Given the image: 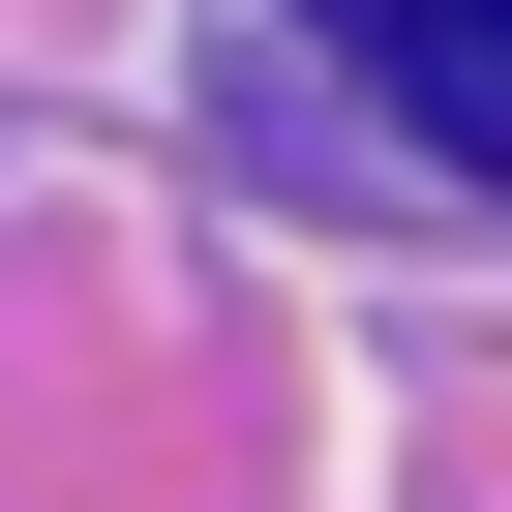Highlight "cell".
Wrapping results in <instances>:
<instances>
[{"instance_id":"obj_1","label":"cell","mask_w":512,"mask_h":512,"mask_svg":"<svg viewBox=\"0 0 512 512\" xmlns=\"http://www.w3.org/2000/svg\"><path fill=\"white\" fill-rule=\"evenodd\" d=\"M302 31H332V61L452 151V181H512V0H302Z\"/></svg>"}]
</instances>
